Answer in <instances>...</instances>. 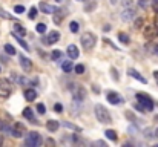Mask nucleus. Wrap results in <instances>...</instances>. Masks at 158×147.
<instances>
[{
    "label": "nucleus",
    "instance_id": "nucleus-4",
    "mask_svg": "<svg viewBox=\"0 0 158 147\" xmlns=\"http://www.w3.org/2000/svg\"><path fill=\"white\" fill-rule=\"evenodd\" d=\"M69 89H71V94H72V97H74L75 101H83V100L86 98V89L81 88L80 84H77V83H71Z\"/></svg>",
    "mask_w": 158,
    "mask_h": 147
},
{
    "label": "nucleus",
    "instance_id": "nucleus-55",
    "mask_svg": "<svg viewBox=\"0 0 158 147\" xmlns=\"http://www.w3.org/2000/svg\"><path fill=\"white\" fill-rule=\"evenodd\" d=\"M157 15H158V12H157Z\"/></svg>",
    "mask_w": 158,
    "mask_h": 147
},
{
    "label": "nucleus",
    "instance_id": "nucleus-1",
    "mask_svg": "<svg viewBox=\"0 0 158 147\" xmlns=\"http://www.w3.org/2000/svg\"><path fill=\"white\" fill-rule=\"evenodd\" d=\"M94 112H95V116H97V120L100 123H105V124H110L112 123V116H110L109 110L106 109L103 104H95Z\"/></svg>",
    "mask_w": 158,
    "mask_h": 147
},
{
    "label": "nucleus",
    "instance_id": "nucleus-28",
    "mask_svg": "<svg viewBox=\"0 0 158 147\" xmlns=\"http://www.w3.org/2000/svg\"><path fill=\"white\" fill-rule=\"evenodd\" d=\"M0 17L5 18V20H14V15H11L9 12H6L3 8H0Z\"/></svg>",
    "mask_w": 158,
    "mask_h": 147
},
{
    "label": "nucleus",
    "instance_id": "nucleus-46",
    "mask_svg": "<svg viewBox=\"0 0 158 147\" xmlns=\"http://www.w3.org/2000/svg\"><path fill=\"white\" fill-rule=\"evenodd\" d=\"M154 78H157L158 80V71H154Z\"/></svg>",
    "mask_w": 158,
    "mask_h": 147
},
{
    "label": "nucleus",
    "instance_id": "nucleus-3",
    "mask_svg": "<svg viewBox=\"0 0 158 147\" xmlns=\"http://www.w3.org/2000/svg\"><path fill=\"white\" fill-rule=\"evenodd\" d=\"M25 144L28 147H39L43 144V140L39 132H29L25 138Z\"/></svg>",
    "mask_w": 158,
    "mask_h": 147
},
{
    "label": "nucleus",
    "instance_id": "nucleus-32",
    "mask_svg": "<svg viewBox=\"0 0 158 147\" xmlns=\"http://www.w3.org/2000/svg\"><path fill=\"white\" fill-rule=\"evenodd\" d=\"M69 29H71V32H78V23L77 22H71L69 23Z\"/></svg>",
    "mask_w": 158,
    "mask_h": 147
},
{
    "label": "nucleus",
    "instance_id": "nucleus-47",
    "mask_svg": "<svg viewBox=\"0 0 158 147\" xmlns=\"http://www.w3.org/2000/svg\"><path fill=\"white\" fill-rule=\"evenodd\" d=\"M3 124H5V123H3V121L0 120V132H2V129H3Z\"/></svg>",
    "mask_w": 158,
    "mask_h": 147
},
{
    "label": "nucleus",
    "instance_id": "nucleus-16",
    "mask_svg": "<svg viewBox=\"0 0 158 147\" xmlns=\"http://www.w3.org/2000/svg\"><path fill=\"white\" fill-rule=\"evenodd\" d=\"M39 8H40V11L45 12V14H54V11H55V6L49 5V3H45V2H42V3L39 5Z\"/></svg>",
    "mask_w": 158,
    "mask_h": 147
},
{
    "label": "nucleus",
    "instance_id": "nucleus-53",
    "mask_svg": "<svg viewBox=\"0 0 158 147\" xmlns=\"http://www.w3.org/2000/svg\"><path fill=\"white\" fill-rule=\"evenodd\" d=\"M0 72H2V67H0Z\"/></svg>",
    "mask_w": 158,
    "mask_h": 147
},
{
    "label": "nucleus",
    "instance_id": "nucleus-10",
    "mask_svg": "<svg viewBox=\"0 0 158 147\" xmlns=\"http://www.w3.org/2000/svg\"><path fill=\"white\" fill-rule=\"evenodd\" d=\"M19 63H20V66L23 67V71H26V72H29V71L32 69V61H31L28 57L22 55V54H20V57H19Z\"/></svg>",
    "mask_w": 158,
    "mask_h": 147
},
{
    "label": "nucleus",
    "instance_id": "nucleus-23",
    "mask_svg": "<svg viewBox=\"0 0 158 147\" xmlns=\"http://www.w3.org/2000/svg\"><path fill=\"white\" fill-rule=\"evenodd\" d=\"M105 135H106V138H107V140H110V141H114V143L118 140L117 132H115V130H112V129H107V130L105 132Z\"/></svg>",
    "mask_w": 158,
    "mask_h": 147
},
{
    "label": "nucleus",
    "instance_id": "nucleus-51",
    "mask_svg": "<svg viewBox=\"0 0 158 147\" xmlns=\"http://www.w3.org/2000/svg\"><path fill=\"white\" fill-rule=\"evenodd\" d=\"M2 144H3V140H2V138H0V146H2Z\"/></svg>",
    "mask_w": 158,
    "mask_h": 147
},
{
    "label": "nucleus",
    "instance_id": "nucleus-50",
    "mask_svg": "<svg viewBox=\"0 0 158 147\" xmlns=\"http://www.w3.org/2000/svg\"><path fill=\"white\" fill-rule=\"evenodd\" d=\"M154 120H155V121L158 123V115H155V118H154Z\"/></svg>",
    "mask_w": 158,
    "mask_h": 147
},
{
    "label": "nucleus",
    "instance_id": "nucleus-2",
    "mask_svg": "<svg viewBox=\"0 0 158 147\" xmlns=\"http://www.w3.org/2000/svg\"><path fill=\"white\" fill-rule=\"evenodd\" d=\"M80 42H81V46L85 49H92L97 43V35L92 34V32H83L81 37H80Z\"/></svg>",
    "mask_w": 158,
    "mask_h": 147
},
{
    "label": "nucleus",
    "instance_id": "nucleus-12",
    "mask_svg": "<svg viewBox=\"0 0 158 147\" xmlns=\"http://www.w3.org/2000/svg\"><path fill=\"white\" fill-rule=\"evenodd\" d=\"M66 54H68L69 60H77L78 55H80V51H78V48H77L75 45H69V46L66 48Z\"/></svg>",
    "mask_w": 158,
    "mask_h": 147
},
{
    "label": "nucleus",
    "instance_id": "nucleus-49",
    "mask_svg": "<svg viewBox=\"0 0 158 147\" xmlns=\"http://www.w3.org/2000/svg\"><path fill=\"white\" fill-rule=\"evenodd\" d=\"M110 3H112V5H115V3H117V0H110Z\"/></svg>",
    "mask_w": 158,
    "mask_h": 147
},
{
    "label": "nucleus",
    "instance_id": "nucleus-37",
    "mask_svg": "<svg viewBox=\"0 0 158 147\" xmlns=\"http://www.w3.org/2000/svg\"><path fill=\"white\" fill-rule=\"evenodd\" d=\"M148 46L154 48V49H151V52H154V54H157V55H158V43H149Z\"/></svg>",
    "mask_w": 158,
    "mask_h": 147
},
{
    "label": "nucleus",
    "instance_id": "nucleus-38",
    "mask_svg": "<svg viewBox=\"0 0 158 147\" xmlns=\"http://www.w3.org/2000/svg\"><path fill=\"white\" fill-rule=\"evenodd\" d=\"M138 5L144 9V8H148V6H149V0H138Z\"/></svg>",
    "mask_w": 158,
    "mask_h": 147
},
{
    "label": "nucleus",
    "instance_id": "nucleus-25",
    "mask_svg": "<svg viewBox=\"0 0 158 147\" xmlns=\"http://www.w3.org/2000/svg\"><path fill=\"white\" fill-rule=\"evenodd\" d=\"M118 40L123 43V45H129L131 43V39L126 32H118Z\"/></svg>",
    "mask_w": 158,
    "mask_h": 147
},
{
    "label": "nucleus",
    "instance_id": "nucleus-9",
    "mask_svg": "<svg viewBox=\"0 0 158 147\" xmlns=\"http://www.w3.org/2000/svg\"><path fill=\"white\" fill-rule=\"evenodd\" d=\"M127 75L132 77V78H135V80H138V81L143 83V84H148V80H146V78H144L137 69H134V67H129V69H127Z\"/></svg>",
    "mask_w": 158,
    "mask_h": 147
},
{
    "label": "nucleus",
    "instance_id": "nucleus-17",
    "mask_svg": "<svg viewBox=\"0 0 158 147\" xmlns=\"http://www.w3.org/2000/svg\"><path fill=\"white\" fill-rule=\"evenodd\" d=\"M143 32H144V35L149 37V39H151V37H155V32H157V31H155V25H146V26L143 28Z\"/></svg>",
    "mask_w": 158,
    "mask_h": 147
},
{
    "label": "nucleus",
    "instance_id": "nucleus-14",
    "mask_svg": "<svg viewBox=\"0 0 158 147\" xmlns=\"http://www.w3.org/2000/svg\"><path fill=\"white\" fill-rule=\"evenodd\" d=\"M11 80H14L15 83H19V84H23V86H29V84H31V80H28L26 77H22V75L19 77L15 72H12V74H11Z\"/></svg>",
    "mask_w": 158,
    "mask_h": 147
},
{
    "label": "nucleus",
    "instance_id": "nucleus-33",
    "mask_svg": "<svg viewBox=\"0 0 158 147\" xmlns=\"http://www.w3.org/2000/svg\"><path fill=\"white\" fill-rule=\"evenodd\" d=\"M35 110H37L39 113H45V112H46V106H45L43 103H39V104L35 106Z\"/></svg>",
    "mask_w": 158,
    "mask_h": 147
},
{
    "label": "nucleus",
    "instance_id": "nucleus-22",
    "mask_svg": "<svg viewBox=\"0 0 158 147\" xmlns=\"http://www.w3.org/2000/svg\"><path fill=\"white\" fill-rule=\"evenodd\" d=\"M61 126L66 127V129H69V130H74V132H81V127H78V126H75V124H72V123H69V121L61 123Z\"/></svg>",
    "mask_w": 158,
    "mask_h": 147
},
{
    "label": "nucleus",
    "instance_id": "nucleus-52",
    "mask_svg": "<svg viewBox=\"0 0 158 147\" xmlns=\"http://www.w3.org/2000/svg\"><path fill=\"white\" fill-rule=\"evenodd\" d=\"M57 2H60V3H61V2H63V0H57Z\"/></svg>",
    "mask_w": 158,
    "mask_h": 147
},
{
    "label": "nucleus",
    "instance_id": "nucleus-27",
    "mask_svg": "<svg viewBox=\"0 0 158 147\" xmlns=\"http://www.w3.org/2000/svg\"><path fill=\"white\" fill-rule=\"evenodd\" d=\"M3 49H5V52H6L8 55H15V54H17L15 48H14L12 45H9V43H6V45L3 46Z\"/></svg>",
    "mask_w": 158,
    "mask_h": 147
},
{
    "label": "nucleus",
    "instance_id": "nucleus-43",
    "mask_svg": "<svg viewBox=\"0 0 158 147\" xmlns=\"http://www.w3.org/2000/svg\"><path fill=\"white\" fill-rule=\"evenodd\" d=\"M94 146H106V143L105 141H95V143H94ZM107 147V146H106Z\"/></svg>",
    "mask_w": 158,
    "mask_h": 147
},
{
    "label": "nucleus",
    "instance_id": "nucleus-8",
    "mask_svg": "<svg viewBox=\"0 0 158 147\" xmlns=\"http://www.w3.org/2000/svg\"><path fill=\"white\" fill-rule=\"evenodd\" d=\"M106 98H107V101H109L110 104H114V106L124 103V98L121 97L118 92H114V91H109V92L106 94Z\"/></svg>",
    "mask_w": 158,
    "mask_h": 147
},
{
    "label": "nucleus",
    "instance_id": "nucleus-36",
    "mask_svg": "<svg viewBox=\"0 0 158 147\" xmlns=\"http://www.w3.org/2000/svg\"><path fill=\"white\" fill-rule=\"evenodd\" d=\"M54 112L61 113V112H63V104H61V103H55V104H54Z\"/></svg>",
    "mask_w": 158,
    "mask_h": 147
},
{
    "label": "nucleus",
    "instance_id": "nucleus-39",
    "mask_svg": "<svg viewBox=\"0 0 158 147\" xmlns=\"http://www.w3.org/2000/svg\"><path fill=\"white\" fill-rule=\"evenodd\" d=\"M60 57H61V52L60 51H54L52 52V60H60Z\"/></svg>",
    "mask_w": 158,
    "mask_h": 147
},
{
    "label": "nucleus",
    "instance_id": "nucleus-13",
    "mask_svg": "<svg viewBox=\"0 0 158 147\" xmlns=\"http://www.w3.org/2000/svg\"><path fill=\"white\" fill-rule=\"evenodd\" d=\"M58 40H60V32H58V31H51V32L48 34L46 40L43 39V42H46L48 45H55Z\"/></svg>",
    "mask_w": 158,
    "mask_h": 147
},
{
    "label": "nucleus",
    "instance_id": "nucleus-45",
    "mask_svg": "<svg viewBox=\"0 0 158 147\" xmlns=\"http://www.w3.org/2000/svg\"><path fill=\"white\" fill-rule=\"evenodd\" d=\"M92 91H94V92H97V94H98V92H100V89H98V88H97V86H92Z\"/></svg>",
    "mask_w": 158,
    "mask_h": 147
},
{
    "label": "nucleus",
    "instance_id": "nucleus-48",
    "mask_svg": "<svg viewBox=\"0 0 158 147\" xmlns=\"http://www.w3.org/2000/svg\"><path fill=\"white\" fill-rule=\"evenodd\" d=\"M155 138H158V127L155 129Z\"/></svg>",
    "mask_w": 158,
    "mask_h": 147
},
{
    "label": "nucleus",
    "instance_id": "nucleus-7",
    "mask_svg": "<svg viewBox=\"0 0 158 147\" xmlns=\"http://www.w3.org/2000/svg\"><path fill=\"white\" fill-rule=\"evenodd\" d=\"M25 126L23 124H20V123H14L12 126H11V132H9V135L11 137H14V138H23L25 137Z\"/></svg>",
    "mask_w": 158,
    "mask_h": 147
},
{
    "label": "nucleus",
    "instance_id": "nucleus-11",
    "mask_svg": "<svg viewBox=\"0 0 158 147\" xmlns=\"http://www.w3.org/2000/svg\"><path fill=\"white\" fill-rule=\"evenodd\" d=\"M134 17H135V9H134L132 6L123 9V12H121V18H123L124 22H131Z\"/></svg>",
    "mask_w": 158,
    "mask_h": 147
},
{
    "label": "nucleus",
    "instance_id": "nucleus-19",
    "mask_svg": "<svg viewBox=\"0 0 158 147\" xmlns=\"http://www.w3.org/2000/svg\"><path fill=\"white\" fill-rule=\"evenodd\" d=\"M12 37H14V39L17 40V43H19V45H20L22 48L25 49V51H31V49H29V45H28V43H26V42H25V40H23V39H22L20 35H19V34L12 32Z\"/></svg>",
    "mask_w": 158,
    "mask_h": 147
},
{
    "label": "nucleus",
    "instance_id": "nucleus-40",
    "mask_svg": "<svg viewBox=\"0 0 158 147\" xmlns=\"http://www.w3.org/2000/svg\"><path fill=\"white\" fill-rule=\"evenodd\" d=\"M121 5H123V8H129V6H132V0H121Z\"/></svg>",
    "mask_w": 158,
    "mask_h": 147
},
{
    "label": "nucleus",
    "instance_id": "nucleus-41",
    "mask_svg": "<svg viewBox=\"0 0 158 147\" xmlns=\"http://www.w3.org/2000/svg\"><path fill=\"white\" fill-rule=\"evenodd\" d=\"M134 107H135V109H137V110H138V112H146V110H144V107H143V106H141V104H140V103H137V104H135V106H134Z\"/></svg>",
    "mask_w": 158,
    "mask_h": 147
},
{
    "label": "nucleus",
    "instance_id": "nucleus-21",
    "mask_svg": "<svg viewBox=\"0 0 158 147\" xmlns=\"http://www.w3.org/2000/svg\"><path fill=\"white\" fill-rule=\"evenodd\" d=\"M61 69H63V72L64 74H69V72H72V69H74V64H72V61H63L61 63Z\"/></svg>",
    "mask_w": 158,
    "mask_h": 147
},
{
    "label": "nucleus",
    "instance_id": "nucleus-31",
    "mask_svg": "<svg viewBox=\"0 0 158 147\" xmlns=\"http://www.w3.org/2000/svg\"><path fill=\"white\" fill-rule=\"evenodd\" d=\"M143 25H144V20L140 17V18H137V20H135V23H134V28H135V29H141V28H143Z\"/></svg>",
    "mask_w": 158,
    "mask_h": 147
},
{
    "label": "nucleus",
    "instance_id": "nucleus-44",
    "mask_svg": "<svg viewBox=\"0 0 158 147\" xmlns=\"http://www.w3.org/2000/svg\"><path fill=\"white\" fill-rule=\"evenodd\" d=\"M103 31H105V32H107V31H110V26H109V25H106V26H103Z\"/></svg>",
    "mask_w": 158,
    "mask_h": 147
},
{
    "label": "nucleus",
    "instance_id": "nucleus-54",
    "mask_svg": "<svg viewBox=\"0 0 158 147\" xmlns=\"http://www.w3.org/2000/svg\"><path fill=\"white\" fill-rule=\"evenodd\" d=\"M78 2H81V0H78Z\"/></svg>",
    "mask_w": 158,
    "mask_h": 147
},
{
    "label": "nucleus",
    "instance_id": "nucleus-20",
    "mask_svg": "<svg viewBox=\"0 0 158 147\" xmlns=\"http://www.w3.org/2000/svg\"><path fill=\"white\" fill-rule=\"evenodd\" d=\"M23 95H25V98H26L28 101H34V100L37 98V92H35L32 88H29V89H26V91H25V94H23Z\"/></svg>",
    "mask_w": 158,
    "mask_h": 147
},
{
    "label": "nucleus",
    "instance_id": "nucleus-24",
    "mask_svg": "<svg viewBox=\"0 0 158 147\" xmlns=\"http://www.w3.org/2000/svg\"><path fill=\"white\" fill-rule=\"evenodd\" d=\"M14 32H15V34H19L20 37L26 35V29H25L20 23H15V25H14Z\"/></svg>",
    "mask_w": 158,
    "mask_h": 147
},
{
    "label": "nucleus",
    "instance_id": "nucleus-15",
    "mask_svg": "<svg viewBox=\"0 0 158 147\" xmlns=\"http://www.w3.org/2000/svg\"><path fill=\"white\" fill-rule=\"evenodd\" d=\"M23 116H25L26 120H29L31 123H34V124H40V123L35 120L34 112H32V109H31V107H25V109H23Z\"/></svg>",
    "mask_w": 158,
    "mask_h": 147
},
{
    "label": "nucleus",
    "instance_id": "nucleus-6",
    "mask_svg": "<svg viewBox=\"0 0 158 147\" xmlns=\"http://www.w3.org/2000/svg\"><path fill=\"white\" fill-rule=\"evenodd\" d=\"M12 86L8 78H0V98H8L11 95Z\"/></svg>",
    "mask_w": 158,
    "mask_h": 147
},
{
    "label": "nucleus",
    "instance_id": "nucleus-35",
    "mask_svg": "<svg viewBox=\"0 0 158 147\" xmlns=\"http://www.w3.org/2000/svg\"><path fill=\"white\" fill-rule=\"evenodd\" d=\"M14 12H15V14L25 12V6H23V5H15V6H14Z\"/></svg>",
    "mask_w": 158,
    "mask_h": 147
},
{
    "label": "nucleus",
    "instance_id": "nucleus-30",
    "mask_svg": "<svg viewBox=\"0 0 158 147\" xmlns=\"http://www.w3.org/2000/svg\"><path fill=\"white\" fill-rule=\"evenodd\" d=\"M35 31H37L39 34H45V32H46V25H45V23H39V25L35 26Z\"/></svg>",
    "mask_w": 158,
    "mask_h": 147
},
{
    "label": "nucleus",
    "instance_id": "nucleus-34",
    "mask_svg": "<svg viewBox=\"0 0 158 147\" xmlns=\"http://www.w3.org/2000/svg\"><path fill=\"white\" fill-rule=\"evenodd\" d=\"M74 71H75V74L81 75V74L85 72V66H83V64H77V66H74Z\"/></svg>",
    "mask_w": 158,
    "mask_h": 147
},
{
    "label": "nucleus",
    "instance_id": "nucleus-42",
    "mask_svg": "<svg viewBox=\"0 0 158 147\" xmlns=\"http://www.w3.org/2000/svg\"><path fill=\"white\" fill-rule=\"evenodd\" d=\"M152 6H154V9L158 12V0H152Z\"/></svg>",
    "mask_w": 158,
    "mask_h": 147
},
{
    "label": "nucleus",
    "instance_id": "nucleus-29",
    "mask_svg": "<svg viewBox=\"0 0 158 147\" xmlns=\"http://www.w3.org/2000/svg\"><path fill=\"white\" fill-rule=\"evenodd\" d=\"M37 14H39V11H37V8H34V6H32V8L29 9V12H28V17H29L31 20H34V18L37 17Z\"/></svg>",
    "mask_w": 158,
    "mask_h": 147
},
{
    "label": "nucleus",
    "instance_id": "nucleus-18",
    "mask_svg": "<svg viewBox=\"0 0 158 147\" xmlns=\"http://www.w3.org/2000/svg\"><path fill=\"white\" fill-rule=\"evenodd\" d=\"M58 127H60V121L49 120V121L46 123V129H48L49 132H57V130H58Z\"/></svg>",
    "mask_w": 158,
    "mask_h": 147
},
{
    "label": "nucleus",
    "instance_id": "nucleus-5",
    "mask_svg": "<svg viewBox=\"0 0 158 147\" xmlns=\"http://www.w3.org/2000/svg\"><path fill=\"white\" fill-rule=\"evenodd\" d=\"M137 98H138V103L144 107V110L146 112H151V110H154V101H152V98L149 97L148 94H143V92H138L137 94Z\"/></svg>",
    "mask_w": 158,
    "mask_h": 147
},
{
    "label": "nucleus",
    "instance_id": "nucleus-26",
    "mask_svg": "<svg viewBox=\"0 0 158 147\" xmlns=\"http://www.w3.org/2000/svg\"><path fill=\"white\" fill-rule=\"evenodd\" d=\"M143 135L146 138H155V129L154 127H148V129L143 130Z\"/></svg>",
    "mask_w": 158,
    "mask_h": 147
}]
</instances>
